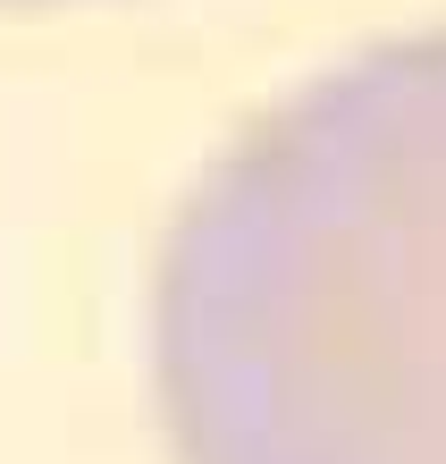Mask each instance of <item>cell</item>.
<instances>
[{
  "instance_id": "obj_1",
  "label": "cell",
  "mask_w": 446,
  "mask_h": 464,
  "mask_svg": "<svg viewBox=\"0 0 446 464\" xmlns=\"http://www.w3.org/2000/svg\"><path fill=\"white\" fill-rule=\"evenodd\" d=\"M152 372L177 464H446V34L303 85L194 186Z\"/></svg>"
}]
</instances>
